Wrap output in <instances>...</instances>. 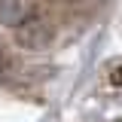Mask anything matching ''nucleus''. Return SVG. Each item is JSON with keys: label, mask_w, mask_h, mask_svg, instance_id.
Listing matches in <instances>:
<instances>
[{"label": "nucleus", "mask_w": 122, "mask_h": 122, "mask_svg": "<svg viewBox=\"0 0 122 122\" xmlns=\"http://www.w3.org/2000/svg\"><path fill=\"white\" fill-rule=\"evenodd\" d=\"M15 43L25 46V49H34V52L46 49V46L52 43V28H49V21H43V18H25V21L15 28Z\"/></svg>", "instance_id": "f257e3e1"}, {"label": "nucleus", "mask_w": 122, "mask_h": 122, "mask_svg": "<svg viewBox=\"0 0 122 122\" xmlns=\"http://www.w3.org/2000/svg\"><path fill=\"white\" fill-rule=\"evenodd\" d=\"M28 18V0H0V21L18 28L21 21Z\"/></svg>", "instance_id": "f03ea898"}]
</instances>
